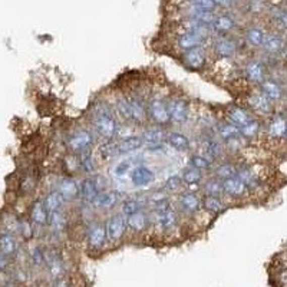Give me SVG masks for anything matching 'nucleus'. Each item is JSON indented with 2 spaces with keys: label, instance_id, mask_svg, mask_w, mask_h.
<instances>
[{
  "label": "nucleus",
  "instance_id": "obj_1",
  "mask_svg": "<svg viewBox=\"0 0 287 287\" xmlns=\"http://www.w3.org/2000/svg\"><path fill=\"white\" fill-rule=\"evenodd\" d=\"M93 127L95 131L106 141H111L118 131L117 120L113 118L112 112L103 105L96 106L93 111Z\"/></svg>",
  "mask_w": 287,
  "mask_h": 287
},
{
  "label": "nucleus",
  "instance_id": "obj_2",
  "mask_svg": "<svg viewBox=\"0 0 287 287\" xmlns=\"http://www.w3.org/2000/svg\"><path fill=\"white\" fill-rule=\"evenodd\" d=\"M148 117L154 121L157 125L162 127L169 124V112H168V103L162 98H154L148 103Z\"/></svg>",
  "mask_w": 287,
  "mask_h": 287
},
{
  "label": "nucleus",
  "instance_id": "obj_3",
  "mask_svg": "<svg viewBox=\"0 0 287 287\" xmlns=\"http://www.w3.org/2000/svg\"><path fill=\"white\" fill-rule=\"evenodd\" d=\"M93 142L92 134L89 131H78L68 141V147L74 154H82L86 151H91V145Z\"/></svg>",
  "mask_w": 287,
  "mask_h": 287
},
{
  "label": "nucleus",
  "instance_id": "obj_4",
  "mask_svg": "<svg viewBox=\"0 0 287 287\" xmlns=\"http://www.w3.org/2000/svg\"><path fill=\"white\" fill-rule=\"evenodd\" d=\"M168 112H169V121L173 124L183 125L188 120L190 106L186 99H173L168 102Z\"/></svg>",
  "mask_w": 287,
  "mask_h": 287
},
{
  "label": "nucleus",
  "instance_id": "obj_5",
  "mask_svg": "<svg viewBox=\"0 0 287 287\" xmlns=\"http://www.w3.org/2000/svg\"><path fill=\"white\" fill-rule=\"evenodd\" d=\"M125 98L130 103L132 122L144 124L145 120H147V117H148V106L145 105V102L142 101V98L139 95H135V93L127 95Z\"/></svg>",
  "mask_w": 287,
  "mask_h": 287
},
{
  "label": "nucleus",
  "instance_id": "obj_6",
  "mask_svg": "<svg viewBox=\"0 0 287 287\" xmlns=\"http://www.w3.org/2000/svg\"><path fill=\"white\" fill-rule=\"evenodd\" d=\"M128 227L127 224V218L124 217V214H115L111 218L106 221V234L108 239L111 241H118L124 236L125 228Z\"/></svg>",
  "mask_w": 287,
  "mask_h": 287
},
{
  "label": "nucleus",
  "instance_id": "obj_7",
  "mask_svg": "<svg viewBox=\"0 0 287 287\" xmlns=\"http://www.w3.org/2000/svg\"><path fill=\"white\" fill-rule=\"evenodd\" d=\"M184 64L191 71H201L203 68H205L207 56H205V52L201 49V46L186 50L184 52Z\"/></svg>",
  "mask_w": 287,
  "mask_h": 287
},
{
  "label": "nucleus",
  "instance_id": "obj_8",
  "mask_svg": "<svg viewBox=\"0 0 287 287\" xmlns=\"http://www.w3.org/2000/svg\"><path fill=\"white\" fill-rule=\"evenodd\" d=\"M155 174L147 165H138L131 171V183L135 187H147L154 183Z\"/></svg>",
  "mask_w": 287,
  "mask_h": 287
},
{
  "label": "nucleus",
  "instance_id": "obj_9",
  "mask_svg": "<svg viewBox=\"0 0 287 287\" xmlns=\"http://www.w3.org/2000/svg\"><path fill=\"white\" fill-rule=\"evenodd\" d=\"M108 234H106V225H103L102 222H95L91 225L89 232H88V243L91 246V249H101L105 244Z\"/></svg>",
  "mask_w": 287,
  "mask_h": 287
},
{
  "label": "nucleus",
  "instance_id": "obj_10",
  "mask_svg": "<svg viewBox=\"0 0 287 287\" xmlns=\"http://www.w3.org/2000/svg\"><path fill=\"white\" fill-rule=\"evenodd\" d=\"M155 222L162 232H169L177 225V213L171 207L158 210L155 214Z\"/></svg>",
  "mask_w": 287,
  "mask_h": 287
},
{
  "label": "nucleus",
  "instance_id": "obj_11",
  "mask_svg": "<svg viewBox=\"0 0 287 287\" xmlns=\"http://www.w3.org/2000/svg\"><path fill=\"white\" fill-rule=\"evenodd\" d=\"M249 105L259 113L263 115H269L273 111V102L270 101L269 98L264 93H251L250 96L247 98Z\"/></svg>",
  "mask_w": 287,
  "mask_h": 287
},
{
  "label": "nucleus",
  "instance_id": "obj_12",
  "mask_svg": "<svg viewBox=\"0 0 287 287\" xmlns=\"http://www.w3.org/2000/svg\"><path fill=\"white\" fill-rule=\"evenodd\" d=\"M222 191H224V194L230 195V197H241L249 190L240 178L236 176L227 178V180H222Z\"/></svg>",
  "mask_w": 287,
  "mask_h": 287
},
{
  "label": "nucleus",
  "instance_id": "obj_13",
  "mask_svg": "<svg viewBox=\"0 0 287 287\" xmlns=\"http://www.w3.org/2000/svg\"><path fill=\"white\" fill-rule=\"evenodd\" d=\"M144 139L141 137H128V138L121 139L115 145H112L113 154H130L142 147Z\"/></svg>",
  "mask_w": 287,
  "mask_h": 287
},
{
  "label": "nucleus",
  "instance_id": "obj_14",
  "mask_svg": "<svg viewBox=\"0 0 287 287\" xmlns=\"http://www.w3.org/2000/svg\"><path fill=\"white\" fill-rule=\"evenodd\" d=\"M237 177L246 184L249 191H256V190H259L260 188L261 181H260L259 176L256 174V171H254L253 168L239 167L237 168Z\"/></svg>",
  "mask_w": 287,
  "mask_h": 287
},
{
  "label": "nucleus",
  "instance_id": "obj_15",
  "mask_svg": "<svg viewBox=\"0 0 287 287\" xmlns=\"http://www.w3.org/2000/svg\"><path fill=\"white\" fill-rule=\"evenodd\" d=\"M247 79L254 84H263L266 81V66L259 61H251L246 66Z\"/></svg>",
  "mask_w": 287,
  "mask_h": 287
},
{
  "label": "nucleus",
  "instance_id": "obj_16",
  "mask_svg": "<svg viewBox=\"0 0 287 287\" xmlns=\"http://www.w3.org/2000/svg\"><path fill=\"white\" fill-rule=\"evenodd\" d=\"M236 50H237L236 42L228 37L221 36L214 42V52L221 58H230L236 53Z\"/></svg>",
  "mask_w": 287,
  "mask_h": 287
},
{
  "label": "nucleus",
  "instance_id": "obj_17",
  "mask_svg": "<svg viewBox=\"0 0 287 287\" xmlns=\"http://www.w3.org/2000/svg\"><path fill=\"white\" fill-rule=\"evenodd\" d=\"M118 201H120V194L117 191H105L98 194L93 201V205L101 210H111L118 204Z\"/></svg>",
  "mask_w": 287,
  "mask_h": 287
},
{
  "label": "nucleus",
  "instance_id": "obj_18",
  "mask_svg": "<svg viewBox=\"0 0 287 287\" xmlns=\"http://www.w3.org/2000/svg\"><path fill=\"white\" fill-rule=\"evenodd\" d=\"M47 214L49 213H47L46 207H45V203L40 201V200H37V201L33 203L32 208H30V220L36 225H45L47 220H49Z\"/></svg>",
  "mask_w": 287,
  "mask_h": 287
},
{
  "label": "nucleus",
  "instance_id": "obj_19",
  "mask_svg": "<svg viewBox=\"0 0 287 287\" xmlns=\"http://www.w3.org/2000/svg\"><path fill=\"white\" fill-rule=\"evenodd\" d=\"M227 117H228V122H232L237 127H244L249 121H251V115L249 112L246 111L244 108L240 106H232L228 111H227Z\"/></svg>",
  "mask_w": 287,
  "mask_h": 287
},
{
  "label": "nucleus",
  "instance_id": "obj_20",
  "mask_svg": "<svg viewBox=\"0 0 287 287\" xmlns=\"http://www.w3.org/2000/svg\"><path fill=\"white\" fill-rule=\"evenodd\" d=\"M99 194V188H98V183L93 178H86L84 180L82 186H81V195L82 200L86 203H92L95 201V198Z\"/></svg>",
  "mask_w": 287,
  "mask_h": 287
},
{
  "label": "nucleus",
  "instance_id": "obj_21",
  "mask_svg": "<svg viewBox=\"0 0 287 287\" xmlns=\"http://www.w3.org/2000/svg\"><path fill=\"white\" fill-rule=\"evenodd\" d=\"M201 205L204 208L211 214H222L227 210V205L222 201L220 197L215 195H205L204 200L201 201Z\"/></svg>",
  "mask_w": 287,
  "mask_h": 287
},
{
  "label": "nucleus",
  "instance_id": "obj_22",
  "mask_svg": "<svg viewBox=\"0 0 287 287\" xmlns=\"http://www.w3.org/2000/svg\"><path fill=\"white\" fill-rule=\"evenodd\" d=\"M127 224L134 232H142L148 225V214L142 211V210H139L137 213L131 214V215L127 217Z\"/></svg>",
  "mask_w": 287,
  "mask_h": 287
},
{
  "label": "nucleus",
  "instance_id": "obj_23",
  "mask_svg": "<svg viewBox=\"0 0 287 287\" xmlns=\"http://www.w3.org/2000/svg\"><path fill=\"white\" fill-rule=\"evenodd\" d=\"M141 138L149 145H158L165 139V132L161 127H148V128L144 130Z\"/></svg>",
  "mask_w": 287,
  "mask_h": 287
},
{
  "label": "nucleus",
  "instance_id": "obj_24",
  "mask_svg": "<svg viewBox=\"0 0 287 287\" xmlns=\"http://www.w3.org/2000/svg\"><path fill=\"white\" fill-rule=\"evenodd\" d=\"M45 261L47 263V269H49V273L53 278H61L62 274H64V264H62V260L61 257L56 254V253H49L46 257H45Z\"/></svg>",
  "mask_w": 287,
  "mask_h": 287
},
{
  "label": "nucleus",
  "instance_id": "obj_25",
  "mask_svg": "<svg viewBox=\"0 0 287 287\" xmlns=\"http://www.w3.org/2000/svg\"><path fill=\"white\" fill-rule=\"evenodd\" d=\"M261 85V92L264 93L267 98H269L271 102H276V101H280L281 99V96H283V89H281V86L277 84V82H274V81H264Z\"/></svg>",
  "mask_w": 287,
  "mask_h": 287
},
{
  "label": "nucleus",
  "instance_id": "obj_26",
  "mask_svg": "<svg viewBox=\"0 0 287 287\" xmlns=\"http://www.w3.org/2000/svg\"><path fill=\"white\" fill-rule=\"evenodd\" d=\"M58 191L65 197V200H72V198H76L78 195L81 194V190L78 188L76 183L72 181V180H69V178L59 181Z\"/></svg>",
  "mask_w": 287,
  "mask_h": 287
},
{
  "label": "nucleus",
  "instance_id": "obj_27",
  "mask_svg": "<svg viewBox=\"0 0 287 287\" xmlns=\"http://www.w3.org/2000/svg\"><path fill=\"white\" fill-rule=\"evenodd\" d=\"M287 121L281 115H276L269 125V135L271 138H281L286 135Z\"/></svg>",
  "mask_w": 287,
  "mask_h": 287
},
{
  "label": "nucleus",
  "instance_id": "obj_28",
  "mask_svg": "<svg viewBox=\"0 0 287 287\" xmlns=\"http://www.w3.org/2000/svg\"><path fill=\"white\" fill-rule=\"evenodd\" d=\"M167 142L177 151H187L190 148V139L187 138L184 134L177 132V131H173L168 134Z\"/></svg>",
  "mask_w": 287,
  "mask_h": 287
},
{
  "label": "nucleus",
  "instance_id": "obj_29",
  "mask_svg": "<svg viewBox=\"0 0 287 287\" xmlns=\"http://www.w3.org/2000/svg\"><path fill=\"white\" fill-rule=\"evenodd\" d=\"M180 204H181V207H183V210H184L186 213L194 214L200 210V207H201V200H200L195 194L188 193V194L181 195Z\"/></svg>",
  "mask_w": 287,
  "mask_h": 287
},
{
  "label": "nucleus",
  "instance_id": "obj_30",
  "mask_svg": "<svg viewBox=\"0 0 287 287\" xmlns=\"http://www.w3.org/2000/svg\"><path fill=\"white\" fill-rule=\"evenodd\" d=\"M234 28V19L228 15H221V16H215V20L213 22V29L220 33V35H225L228 32H232Z\"/></svg>",
  "mask_w": 287,
  "mask_h": 287
},
{
  "label": "nucleus",
  "instance_id": "obj_31",
  "mask_svg": "<svg viewBox=\"0 0 287 287\" xmlns=\"http://www.w3.org/2000/svg\"><path fill=\"white\" fill-rule=\"evenodd\" d=\"M261 47L269 53H278L284 47V40H283V37L277 36V35H266L264 43Z\"/></svg>",
  "mask_w": 287,
  "mask_h": 287
},
{
  "label": "nucleus",
  "instance_id": "obj_32",
  "mask_svg": "<svg viewBox=\"0 0 287 287\" xmlns=\"http://www.w3.org/2000/svg\"><path fill=\"white\" fill-rule=\"evenodd\" d=\"M18 250V244H16V240L13 239L12 234H0V253L5 254V256H13Z\"/></svg>",
  "mask_w": 287,
  "mask_h": 287
},
{
  "label": "nucleus",
  "instance_id": "obj_33",
  "mask_svg": "<svg viewBox=\"0 0 287 287\" xmlns=\"http://www.w3.org/2000/svg\"><path fill=\"white\" fill-rule=\"evenodd\" d=\"M43 203H45L47 213L50 214L62 207V204L65 203V197L56 190V191H52V193H49V194L46 195V198H45Z\"/></svg>",
  "mask_w": 287,
  "mask_h": 287
},
{
  "label": "nucleus",
  "instance_id": "obj_34",
  "mask_svg": "<svg viewBox=\"0 0 287 287\" xmlns=\"http://www.w3.org/2000/svg\"><path fill=\"white\" fill-rule=\"evenodd\" d=\"M201 43H203V39H200L193 32H187V33L178 37V46L181 47V49H184V50L201 46Z\"/></svg>",
  "mask_w": 287,
  "mask_h": 287
},
{
  "label": "nucleus",
  "instance_id": "obj_35",
  "mask_svg": "<svg viewBox=\"0 0 287 287\" xmlns=\"http://www.w3.org/2000/svg\"><path fill=\"white\" fill-rule=\"evenodd\" d=\"M264 39H266V33H264L263 29L250 28L247 29V32H246V40L250 43L251 46L261 47L263 43H264Z\"/></svg>",
  "mask_w": 287,
  "mask_h": 287
},
{
  "label": "nucleus",
  "instance_id": "obj_36",
  "mask_svg": "<svg viewBox=\"0 0 287 287\" xmlns=\"http://www.w3.org/2000/svg\"><path fill=\"white\" fill-rule=\"evenodd\" d=\"M218 137L224 141H232V139H236L241 137V131L240 127L234 125L232 122L228 124H224L218 128Z\"/></svg>",
  "mask_w": 287,
  "mask_h": 287
},
{
  "label": "nucleus",
  "instance_id": "obj_37",
  "mask_svg": "<svg viewBox=\"0 0 287 287\" xmlns=\"http://www.w3.org/2000/svg\"><path fill=\"white\" fill-rule=\"evenodd\" d=\"M49 222H50L52 228L58 233L65 232L66 225H68V220H66L65 213L61 211V210H56L53 213L49 214Z\"/></svg>",
  "mask_w": 287,
  "mask_h": 287
},
{
  "label": "nucleus",
  "instance_id": "obj_38",
  "mask_svg": "<svg viewBox=\"0 0 287 287\" xmlns=\"http://www.w3.org/2000/svg\"><path fill=\"white\" fill-rule=\"evenodd\" d=\"M183 183L184 184H188V186H194V184H198V183H201L203 181V171H200V169H197V168H188L186 169L184 173H183Z\"/></svg>",
  "mask_w": 287,
  "mask_h": 287
},
{
  "label": "nucleus",
  "instance_id": "obj_39",
  "mask_svg": "<svg viewBox=\"0 0 287 287\" xmlns=\"http://www.w3.org/2000/svg\"><path fill=\"white\" fill-rule=\"evenodd\" d=\"M237 168L233 164H221L214 169V176L218 180H227V178H232V177L237 176Z\"/></svg>",
  "mask_w": 287,
  "mask_h": 287
},
{
  "label": "nucleus",
  "instance_id": "obj_40",
  "mask_svg": "<svg viewBox=\"0 0 287 287\" xmlns=\"http://www.w3.org/2000/svg\"><path fill=\"white\" fill-rule=\"evenodd\" d=\"M190 165L200 171H208L213 167V159L205 155H193L190 159Z\"/></svg>",
  "mask_w": 287,
  "mask_h": 287
},
{
  "label": "nucleus",
  "instance_id": "obj_41",
  "mask_svg": "<svg viewBox=\"0 0 287 287\" xmlns=\"http://www.w3.org/2000/svg\"><path fill=\"white\" fill-rule=\"evenodd\" d=\"M203 148L205 152V157H210L211 159L220 157L221 154V147L218 145V142H215L213 139H204Z\"/></svg>",
  "mask_w": 287,
  "mask_h": 287
},
{
  "label": "nucleus",
  "instance_id": "obj_42",
  "mask_svg": "<svg viewBox=\"0 0 287 287\" xmlns=\"http://www.w3.org/2000/svg\"><path fill=\"white\" fill-rule=\"evenodd\" d=\"M241 137L243 138H253L260 132V121L251 120L244 127H241Z\"/></svg>",
  "mask_w": 287,
  "mask_h": 287
},
{
  "label": "nucleus",
  "instance_id": "obj_43",
  "mask_svg": "<svg viewBox=\"0 0 287 287\" xmlns=\"http://www.w3.org/2000/svg\"><path fill=\"white\" fill-rule=\"evenodd\" d=\"M204 190L207 195H215V197H220V195L224 193L222 191V181L215 178V180H211V181H207L205 186H204Z\"/></svg>",
  "mask_w": 287,
  "mask_h": 287
},
{
  "label": "nucleus",
  "instance_id": "obj_44",
  "mask_svg": "<svg viewBox=\"0 0 287 287\" xmlns=\"http://www.w3.org/2000/svg\"><path fill=\"white\" fill-rule=\"evenodd\" d=\"M190 6L197 12H214L217 8L214 0H190Z\"/></svg>",
  "mask_w": 287,
  "mask_h": 287
},
{
  "label": "nucleus",
  "instance_id": "obj_45",
  "mask_svg": "<svg viewBox=\"0 0 287 287\" xmlns=\"http://www.w3.org/2000/svg\"><path fill=\"white\" fill-rule=\"evenodd\" d=\"M141 203H139L138 200H134V198H128V200H125L124 203H122V214L125 215V217H128L131 214L137 213L141 210Z\"/></svg>",
  "mask_w": 287,
  "mask_h": 287
},
{
  "label": "nucleus",
  "instance_id": "obj_46",
  "mask_svg": "<svg viewBox=\"0 0 287 287\" xmlns=\"http://www.w3.org/2000/svg\"><path fill=\"white\" fill-rule=\"evenodd\" d=\"M117 109L120 112V115L125 121H132V117H131V108L130 103L127 101L125 96H121L120 99H117Z\"/></svg>",
  "mask_w": 287,
  "mask_h": 287
},
{
  "label": "nucleus",
  "instance_id": "obj_47",
  "mask_svg": "<svg viewBox=\"0 0 287 287\" xmlns=\"http://www.w3.org/2000/svg\"><path fill=\"white\" fill-rule=\"evenodd\" d=\"M18 230L25 239H30L33 236V227L30 225L28 220H20L18 221Z\"/></svg>",
  "mask_w": 287,
  "mask_h": 287
},
{
  "label": "nucleus",
  "instance_id": "obj_48",
  "mask_svg": "<svg viewBox=\"0 0 287 287\" xmlns=\"http://www.w3.org/2000/svg\"><path fill=\"white\" fill-rule=\"evenodd\" d=\"M183 186V178L178 176H171L168 178L167 181H165V188L169 190V191H177L180 187Z\"/></svg>",
  "mask_w": 287,
  "mask_h": 287
},
{
  "label": "nucleus",
  "instance_id": "obj_49",
  "mask_svg": "<svg viewBox=\"0 0 287 287\" xmlns=\"http://www.w3.org/2000/svg\"><path fill=\"white\" fill-rule=\"evenodd\" d=\"M130 168H131V161L125 159V161H122V162H120V164L115 167V169H113V174H115L117 177L125 176V174L130 171Z\"/></svg>",
  "mask_w": 287,
  "mask_h": 287
},
{
  "label": "nucleus",
  "instance_id": "obj_50",
  "mask_svg": "<svg viewBox=\"0 0 287 287\" xmlns=\"http://www.w3.org/2000/svg\"><path fill=\"white\" fill-rule=\"evenodd\" d=\"M32 260H33V263L36 264V266H42L43 263H45V254L40 251V249H35V250L32 251Z\"/></svg>",
  "mask_w": 287,
  "mask_h": 287
},
{
  "label": "nucleus",
  "instance_id": "obj_51",
  "mask_svg": "<svg viewBox=\"0 0 287 287\" xmlns=\"http://www.w3.org/2000/svg\"><path fill=\"white\" fill-rule=\"evenodd\" d=\"M250 10L253 13H259V12L263 10V3H260V2H251Z\"/></svg>",
  "mask_w": 287,
  "mask_h": 287
},
{
  "label": "nucleus",
  "instance_id": "obj_52",
  "mask_svg": "<svg viewBox=\"0 0 287 287\" xmlns=\"http://www.w3.org/2000/svg\"><path fill=\"white\" fill-rule=\"evenodd\" d=\"M215 6H220V8H228L232 5V0H214Z\"/></svg>",
  "mask_w": 287,
  "mask_h": 287
},
{
  "label": "nucleus",
  "instance_id": "obj_53",
  "mask_svg": "<svg viewBox=\"0 0 287 287\" xmlns=\"http://www.w3.org/2000/svg\"><path fill=\"white\" fill-rule=\"evenodd\" d=\"M6 266H8V256H5V254L0 253V271H3V270L6 269Z\"/></svg>",
  "mask_w": 287,
  "mask_h": 287
},
{
  "label": "nucleus",
  "instance_id": "obj_54",
  "mask_svg": "<svg viewBox=\"0 0 287 287\" xmlns=\"http://www.w3.org/2000/svg\"><path fill=\"white\" fill-rule=\"evenodd\" d=\"M278 20H280V25H281V28L287 29V10L286 12H283V13L278 16Z\"/></svg>",
  "mask_w": 287,
  "mask_h": 287
},
{
  "label": "nucleus",
  "instance_id": "obj_55",
  "mask_svg": "<svg viewBox=\"0 0 287 287\" xmlns=\"http://www.w3.org/2000/svg\"><path fill=\"white\" fill-rule=\"evenodd\" d=\"M280 280H281V283H283V284H287V269L281 271V274H280Z\"/></svg>",
  "mask_w": 287,
  "mask_h": 287
},
{
  "label": "nucleus",
  "instance_id": "obj_56",
  "mask_svg": "<svg viewBox=\"0 0 287 287\" xmlns=\"http://www.w3.org/2000/svg\"><path fill=\"white\" fill-rule=\"evenodd\" d=\"M56 287H69V286H68V283H66V281L62 280V281H59V283L56 284Z\"/></svg>",
  "mask_w": 287,
  "mask_h": 287
},
{
  "label": "nucleus",
  "instance_id": "obj_57",
  "mask_svg": "<svg viewBox=\"0 0 287 287\" xmlns=\"http://www.w3.org/2000/svg\"><path fill=\"white\" fill-rule=\"evenodd\" d=\"M232 2H237V0H232Z\"/></svg>",
  "mask_w": 287,
  "mask_h": 287
},
{
  "label": "nucleus",
  "instance_id": "obj_58",
  "mask_svg": "<svg viewBox=\"0 0 287 287\" xmlns=\"http://www.w3.org/2000/svg\"><path fill=\"white\" fill-rule=\"evenodd\" d=\"M286 138H287V131H286Z\"/></svg>",
  "mask_w": 287,
  "mask_h": 287
}]
</instances>
